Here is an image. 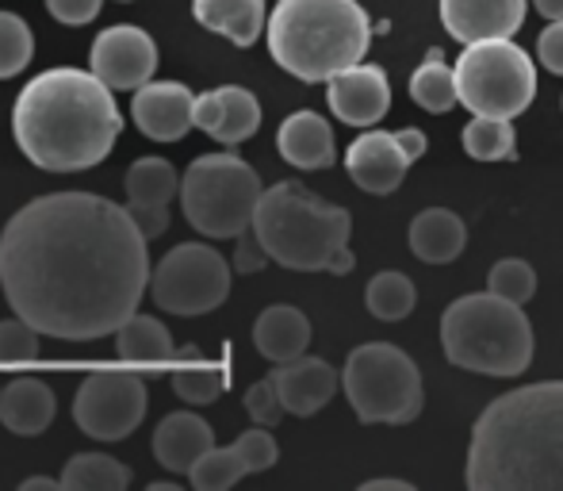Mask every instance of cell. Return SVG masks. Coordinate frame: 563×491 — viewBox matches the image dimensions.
<instances>
[{"label": "cell", "instance_id": "277c9868", "mask_svg": "<svg viewBox=\"0 0 563 491\" xmlns=\"http://www.w3.org/2000/svg\"><path fill=\"white\" fill-rule=\"evenodd\" d=\"M372 23L356 0H280L268 15V54L307 85L364 62Z\"/></svg>", "mask_w": 563, "mask_h": 491}, {"label": "cell", "instance_id": "9a60e30c", "mask_svg": "<svg viewBox=\"0 0 563 491\" xmlns=\"http://www.w3.org/2000/svg\"><path fill=\"white\" fill-rule=\"evenodd\" d=\"M407 150L399 146L395 131H364L353 146L345 150V170L353 177V185H361L364 193L387 196L402 185L410 170Z\"/></svg>", "mask_w": 563, "mask_h": 491}, {"label": "cell", "instance_id": "e0dca14e", "mask_svg": "<svg viewBox=\"0 0 563 491\" xmlns=\"http://www.w3.org/2000/svg\"><path fill=\"white\" fill-rule=\"evenodd\" d=\"M192 120L200 131H208L223 146H238V142L253 139L261 127V105L250 89L242 85H223V89H211L203 97H196Z\"/></svg>", "mask_w": 563, "mask_h": 491}, {"label": "cell", "instance_id": "7402d4cb", "mask_svg": "<svg viewBox=\"0 0 563 491\" xmlns=\"http://www.w3.org/2000/svg\"><path fill=\"white\" fill-rule=\"evenodd\" d=\"M58 415V403H54V392L43 384V380L20 377L0 392V423L8 426L20 438H35Z\"/></svg>", "mask_w": 563, "mask_h": 491}, {"label": "cell", "instance_id": "44dd1931", "mask_svg": "<svg viewBox=\"0 0 563 491\" xmlns=\"http://www.w3.org/2000/svg\"><path fill=\"white\" fill-rule=\"evenodd\" d=\"M253 346L261 358H268L273 365L296 361L311 346V319L291 304H273L257 315L253 323Z\"/></svg>", "mask_w": 563, "mask_h": 491}, {"label": "cell", "instance_id": "ee69618b", "mask_svg": "<svg viewBox=\"0 0 563 491\" xmlns=\"http://www.w3.org/2000/svg\"><path fill=\"white\" fill-rule=\"evenodd\" d=\"M58 488H62V480H51V477H31L20 484V491H58Z\"/></svg>", "mask_w": 563, "mask_h": 491}, {"label": "cell", "instance_id": "cb8c5ba5", "mask_svg": "<svg viewBox=\"0 0 563 491\" xmlns=\"http://www.w3.org/2000/svg\"><path fill=\"white\" fill-rule=\"evenodd\" d=\"M192 15L234 46H253L265 31V0H192Z\"/></svg>", "mask_w": 563, "mask_h": 491}, {"label": "cell", "instance_id": "b9f144b4", "mask_svg": "<svg viewBox=\"0 0 563 491\" xmlns=\"http://www.w3.org/2000/svg\"><path fill=\"white\" fill-rule=\"evenodd\" d=\"M395 139H399V146L407 150L410 162H418V157L426 154V134L415 131V127H402V131H395Z\"/></svg>", "mask_w": 563, "mask_h": 491}, {"label": "cell", "instance_id": "7c38bea8", "mask_svg": "<svg viewBox=\"0 0 563 491\" xmlns=\"http://www.w3.org/2000/svg\"><path fill=\"white\" fill-rule=\"evenodd\" d=\"M89 69L115 92H131L154 77L157 69V46L134 23H119L97 35L89 54Z\"/></svg>", "mask_w": 563, "mask_h": 491}, {"label": "cell", "instance_id": "484cf974", "mask_svg": "<svg viewBox=\"0 0 563 491\" xmlns=\"http://www.w3.org/2000/svg\"><path fill=\"white\" fill-rule=\"evenodd\" d=\"M410 97L430 116H445L460 105L456 66H445V54H441L438 46L426 54V62L415 69V77H410Z\"/></svg>", "mask_w": 563, "mask_h": 491}, {"label": "cell", "instance_id": "8fae6325", "mask_svg": "<svg viewBox=\"0 0 563 491\" xmlns=\"http://www.w3.org/2000/svg\"><path fill=\"white\" fill-rule=\"evenodd\" d=\"M150 392L146 380L134 372H97L77 388L74 418L89 438L123 441L146 418Z\"/></svg>", "mask_w": 563, "mask_h": 491}, {"label": "cell", "instance_id": "836d02e7", "mask_svg": "<svg viewBox=\"0 0 563 491\" xmlns=\"http://www.w3.org/2000/svg\"><path fill=\"white\" fill-rule=\"evenodd\" d=\"M487 292L510 299V304H529V299H533V292H537L533 265H529V261H521V258L498 261V265L490 269V276H487Z\"/></svg>", "mask_w": 563, "mask_h": 491}, {"label": "cell", "instance_id": "4dcf8cb0", "mask_svg": "<svg viewBox=\"0 0 563 491\" xmlns=\"http://www.w3.org/2000/svg\"><path fill=\"white\" fill-rule=\"evenodd\" d=\"M464 150L475 162H514V150H518V134H514L510 120H498V116H475L464 127Z\"/></svg>", "mask_w": 563, "mask_h": 491}, {"label": "cell", "instance_id": "f546056e", "mask_svg": "<svg viewBox=\"0 0 563 491\" xmlns=\"http://www.w3.org/2000/svg\"><path fill=\"white\" fill-rule=\"evenodd\" d=\"M364 304H368V312L376 315V319H384V323L407 319V315L415 312V304H418L415 281H410L407 273H395V269L376 273L368 281V288H364Z\"/></svg>", "mask_w": 563, "mask_h": 491}, {"label": "cell", "instance_id": "8d00e7d4", "mask_svg": "<svg viewBox=\"0 0 563 491\" xmlns=\"http://www.w3.org/2000/svg\"><path fill=\"white\" fill-rule=\"evenodd\" d=\"M234 449L242 454L245 469L250 472H265L276 465V457H280V449H276V438L268 434V426H261V430H245L242 438L234 441Z\"/></svg>", "mask_w": 563, "mask_h": 491}, {"label": "cell", "instance_id": "4fadbf2b", "mask_svg": "<svg viewBox=\"0 0 563 491\" xmlns=\"http://www.w3.org/2000/svg\"><path fill=\"white\" fill-rule=\"evenodd\" d=\"M327 100L330 112L349 127H372L387 116L391 108V85L379 66L356 62V66L341 69L327 81Z\"/></svg>", "mask_w": 563, "mask_h": 491}, {"label": "cell", "instance_id": "2e32d148", "mask_svg": "<svg viewBox=\"0 0 563 491\" xmlns=\"http://www.w3.org/2000/svg\"><path fill=\"white\" fill-rule=\"evenodd\" d=\"M441 23L460 46L514 39L526 23V0H441Z\"/></svg>", "mask_w": 563, "mask_h": 491}, {"label": "cell", "instance_id": "d6986e66", "mask_svg": "<svg viewBox=\"0 0 563 491\" xmlns=\"http://www.w3.org/2000/svg\"><path fill=\"white\" fill-rule=\"evenodd\" d=\"M276 150L296 170H330L338 157L334 131L319 112H291L276 131Z\"/></svg>", "mask_w": 563, "mask_h": 491}, {"label": "cell", "instance_id": "5b68a950", "mask_svg": "<svg viewBox=\"0 0 563 491\" xmlns=\"http://www.w3.org/2000/svg\"><path fill=\"white\" fill-rule=\"evenodd\" d=\"M253 234L276 265L296 273H349L356 265L349 250V211L314 196L299 181H280L261 193Z\"/></svg>", "mask_w": 563, "mask_h": 491}, {"label": "cell", "instance_id": "d6a6232c", "mask_svg": "<svg viewBox=\"0 0 563 491\" xmlns=\"http://www.w3.org/2000/svg\"><path fill=\"white\" fill-rule=\"evenodd\" d=\"M31 54H35L31 28L15 12H0V81L20 74L31 62Z\"/></svg>", "mask_w": 563, "mask_h": 491}, {"label": "cell", "instance_id": "603a6c76", "mask_svg": "<svg viewBox=\"0 0 563 491\" xmlns=\"http://www.w3.org/2000/svg\"><path fill=\"white\" fill-rule=\"evenodd\" d=\"M467 246V227L456 211L449 208H426L410 223V250L426 265H449L464 253Z\"/></svg>", "mask_w": 563, "mask_h": 491}, {"label": "cell", "instance_id": "9c48e42d", "mask_svg": "<svg viewBox=\"0 0 563 491\" xmlns=\"http://www.w3.org/2000/svg\"><path fill=\"white\" fill-rule=\"evenodd\" d=\"M460 105L472 116L514 120L537 97V69L529 54L510 39H483L467 43L456 58Z\"/></svg>", "mask_w": 563, "mask_h": 491}, {"label": "cell", "instance_id": "ba28073f", "mask_svg": "<svg viewBox=\"0 0 563 491\" xmlns=\"http://www.w3.org/2000/svg\"><path fill=\"white\" fill-rule=\"evenodd\" d=\"M341 388L361 423L402 426L422 415V372L391 342L356 346L341 372Z\"/></svg>", "mask_w": 563, "mask_h": 491}, {"label": "cell", "instance_id": "f6af8a7d", "mask_svg": "<svg viewBox=\"0 0 563 491\" xmlns=\"http://www.w3.org/2000/svg\"><path fill=\"white\" fill-rule=\"evenodd\" d=\"M544 20H563V0H533Z\"/></svg>", "mask_w": 563, "mask_h": 491}, {"label": "cell", "instance_id": "bcb514c9", "mask_svg": "<svg viewBox=\"0 0 563 491\" xmlns=\"http://www.w3.org/2000/svg\"><path fill=\"white\" fill-rule=\"evenodd\" d=\"M150 491H177V484H169V480H157V484H150Z\"/></svg>", "mask_w": 563, "mask_h": 491}, {"label": "cell", "instance_id": "3957f363", "mask_svg": "<svg viewBox=\"0 0 563 491\" xmlns=\"http://www.w3.org/2000/svg\"><path fill=\"white\" fill-rule=\"evenodd\" d=\"M123 116L115 105V89H108L97 74L74 66H58L27 81L15 97L12 134L20 150L51 173L92 170L112 154Z\"/></svg>", "mask_w": 563, "mask_h": 491}, {"label": "cell", "instance_id": "d4e9b609", "mask_svg": "<svg viewBox=\"0 0 563 491\" xmlns=\"http://www.w3.org/2000/svg\"><path fill=\"white\" fill-rule=\"evenodd\" d=\"M115 346H119V358L131 361V365H162V361L177 358L169 330H165L157 319L139 315V312L115 330Z\"/></svg>", "mask_w": 563, "mask_h": 491}, {"label": "cell", "instance_id": "8992f818", "mask_svg": "<svg viewBox=\"0 0 563 491\" xmlns=\"http://www.w3.org/2000/svg\"><path fill=\"white\" fill-rule=\"evenodd\" d=\"M441 346L456 369L483 377H521L533 361V327L521 304L479 292L441 315Z\"/></svg>", "mask_w": 563, "mask_h": 491}, {"label": "cell", "instance_id": "ab89813d", "mask_svg": "<svg viewBox=\"0 0 563 491\" xmlns=\"http://www.w3.org/2000/svg\"><path fill=\"white\" fill-rule=\"evenodd\" d=\"M268 250L261 246L257 234H238V246H234V269L238 273H257V269H265L268 265Z\"/></svg>", "mask_w": 563, "mask_h": 491}, {"label": "cell", "instance_id": "60d3db41", "mask_svg": "<svg viewBox=\"0 0 563 491\" xmlns=\"http://www.w3.org/2000/svg\"><path fill=\"white\" fill-rule=\"evenodd\" d=\"M134 216V223H139V231L146 234V239H157V234L169 231V208H146V204H126Z\"/></svg>", "mask_w": 563, "mask_h": 491}, {"label": "cell", "instance_id": "7bdbcfd3", "mask_svg": "<svg viewBox=\"0 0 563 491\" xmlns=\"http://www.w3.org/2000/svg\"><path fill=\"white\" fill-rule=\"evenodd\" d=\"M361 491H415V484H407V480H364Z\"/></svg>", "mask_w": 563, "mask_h": 491}, {"label": "cell", "instance_id": "6da1fadb", "mask_svg": "<svg viewBox=\"0 0 563 491\" xmlns=\"http://www.w3.org/2000/svg\"><path fill=\"white\" fill-rule=\"evenodd\" d=\"M150 239L97 193L38 196L0 234V288L20 319L62 342L108 338L139 312Z\"/></svg>", "mask_w": 563, "mask_h": 491}, {"label": "cell", "instance_id": "ffe728a7", "mask_svg": "<svg viewBox=\"0 0 563 491\" xmlns=\"http://www.w3.org/2000/svg\"><path fill=\"white\" fill-rule=\"evenodd\" d=\"M216 446V430L203 423L192 411H177V415L162 418L154 434V457L162 469L169 472H192V465L200 461L208 449Z\"/></svg>", "mask_w": 563, "mask_h": 491}, {"label": "cell", "instance_id": "7dc6e473", "mask_svg": "<svg viewBox=\"0 0 563 491\" xmlns=\"http://www.w3.org/2000/svg\"><path fill=\"white\" fill-rule=\"evenodd\" d=\"M0 392H4V388H0Z\"/></svg>", "mask_w": 563, "mask_h": 491}, {"label": "cell", "instance_id": "d590c367", "mask_svg": "<svg viewBox=\"0 0 563 491\" xmlns=\"http://www.w3.org/2000/svg\"><path fill=\"white\" fill-rule=\"evenodd\" d=\"M245 411H250V418L257 426H276L284 418V400L280 392H276V380H257V384H250V392H245Z\"/></svg>", "mask_w": 563, "mask_h": 491}, {"label": "cell", "instance_id": "74e56055", "mask_svg": "<svg viewBox=\"0 0 563 491\" xmlns=\"http://www.w3.org/2000/svg\"><path fill=\"white\" fill-rule=\"evenodd\" d=\"M100 4H104V0H46V8H51L54 20L69 23V28H81V23L97 20Z\"/></svg>", "mask_w": 563, "mask_h": 491}, {"label": "cell", "instance_id": "30bf717a", "mask_svg": "<svg viewBox=\"0 0 563 491\" xmlns=\"http://www.w3.org/2000/svg\"><path fill=\"white\" fill-rule=\"evenodd\" d=\"M150 296L169 315H208L230 296V265L216 246L180 242L150 276Z\"/></svg>", "mask_w": 563, "mask_h": 491}, {"label": "cell", "instance_id": "f35d334b", "mask_svg": "<svg viewBox=\"0 0 563 491\" xmlns=\"http://www.w3.org/2000/svg\"><path fill=\"white\" fill-rule=\"evenodd\" d=\"M537 58H541L544 69L552 74H563V20H549V28L537 39Z\"/></svg>", "mask_w": 563, "mask_h": 491}, {"label": "cell", "instance_id": "c3c4849f", "mask_svg": "<svg viewBox=\"0 0 563 491\" xmlns=\"http://www.w3.org/2000/svg\"><path fill=\"white\" fill-rule=\"evenodd\" d=\"M123 4H126V0H123Z\"/></svg>", "mask_w": 563, "mask_h": 491}, {"label": "cell", "instance_id": "e575fe53", "mask_svg": "<svg viewBox=\"0 0 563 491\" xmlns=\"http://www.w3.org/2000/svg\"><path fill=\"white\" fill-rule=\"evenodd\" d=\"M38 330L27 319H4L0 323V365H15V361H35L38 358Z\"/></svg>", "mask_w": 563, "mask_h": 491}, {"label": "cell", "instance_id": "f1b7e54d", "mask_svg": "<svg viewBox=\"0 0 563 491\" xmlns=\"http://www.w3.org/2000/svg\"><path fill=\"white\" fill-rule=\"evenodd\" d=\"M131 484V469L108 454H77L62 472L66 491H123Z\"/></svg>", "mask_w": 563, "mask_h": 491}, {"label": "cell", "instance_id": "7a4b0ae2", "mask_svg": "<svg viewBox=\"0 0 563 491\" xmlns=\"http://www.w3.org/2000/svg\"><path fill=\"white\" fill-rule=\"evenodd\" d=\"M472 491H563V380L498 395L472 430Z\"/></svg>", "mask_w": 563, "mask_h": 491}, {"label": "cell", "instance_id": "52a82bcc", "mask_svg": "<svg viewBox=\"0 0 563 491\" xmlns=\"http://www.w3.org/2000/svg\"><path fill=\"white\" fill-rule=\"evenodd\" d=\"M261 177L238 154H203L180 177L185 219L208 239H238L253 231L261 204Z\"/></svg>", "mask_w": 563, "mask_h": 491}, {"label": "cell", "instance_id": "1f68e13d", "mask_svg": "<svg viewBox=\"0 0 563 491\" xmlns=\"http://www.w3.org/2000/svg\"><path fill=\"white\" fill-rule=\"evenodd\" d=\"M242 477H250V469H245L242 454H238L234 446H211L208 454L192 465V472H188L196 491H227Z\"/></svg>", "mask_w": 563, "mask_h": 491}, {"label": "cell", "instance_id": "83f0119b", "mask_svg": "<svg viewBox=\"0 0 563 491\" xmlns=\"http://www.w3.org/2000/svg\"><path fill=\"white\" fill-rule=\"evenodd\" d=\"M180 193L177 170L165 157H139L126 170V200L146 204V208H169V200Z\"/></svg>", "mask_w": 563, "mask_h": 491}, {"label": "cell", "instance_id": "5bb4252c", "mask_svg": "<svg viewBox=\"0 0 563 491\" xmlns=\"http://www.w3.org/2000/svg\"><path fill=\"white\" fill-rule=\"evenodd\" d=\"M196 97L180 81H146L134 89L131 116L139 131L154 142H180L196 127Z\"/></svg>", "mask_w": 563, "mask_h": 491}, {"label": "cell", "instance_id": "ac0fdd59", "mask_svg": "<svg viewBox=\"0 0 563 491\" xmlns=\"http://www.w3.org/2000/svg\"><path fill=\"white\" fill-rule=\"evenodd\" d=\"M273 380H276V392H280L284 407H288V415H299V418L327 407L341 384L338 369L330 365V361L307 358V353L296 361H284L280 369H273Z\"/></svg>", "mask_w": 563, "mask_h": 491}, {"label": "cell", "instance_id": "4316f807", "mask_svg": "<svg viewBox=\"0 0 563 491\" xmlns=\"http://www.w3.org/2000/svg\"><path fill=\"white\" fill-rule=\"evenodd\" d=\"M180 369L173 372V392L192 407L216 403L227 392V369L216 361H200V350H177Z\"/></svg>", "mask_w": 563, "mask_h": 491}]
</instances>
